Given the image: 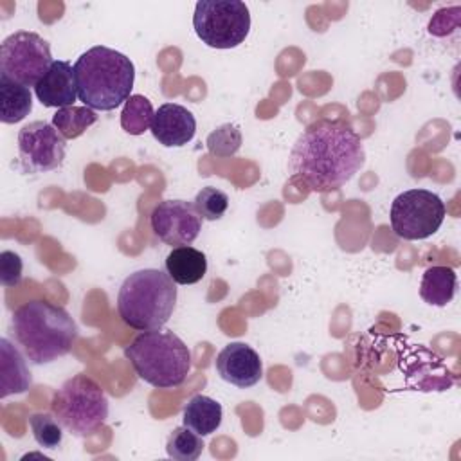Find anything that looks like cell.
<instances>
[{
  "label": "cell",
  "mask_w": 461,
  "mask_h": 461,
  "mask_svg": "<svg viewBox=\"0 0 461 461\" xmlns=\"http://www.w3.org/2000/svg\"><path fill=\"white\" fill-rule=\"evenodd\" d=\"M445 216V202L436 193L416 187L400 193L393 200L389 221L398 238L416 241L438 232Z\"/></svg>",
  "instance_id": "cell-8"
},
{
  "label": "cell",
  "mask_w": 461,
  "mask_h": 461,
  "mask_svg": "<svg viewBox=\"0 0 461 461\" xmlns=\"http://www.w3.org/2000/svg\"><path fill=\"white\" fill-rule=\"evenodd\" d=\"M149 225L166 245H191L202 230V216L191 202L164 200L151 211Z\"/></svg>",
  "instance_id": "cell-11"
},
{
  "label": "cell",
  "mask_w": 461,
  "mask_h": 461,
  "mask_svg": "<svg viewBox=\"0 0 461 461\" xmlns=\"http://www.w3.org/2000/svg\"><path fill=\"white\" fill-rule=\"evenodd\" d=\"M176 304L175 281L158 268H142L130 274L117 294L121 321L137 331L160 330Z\"/></svg>",
  "instance_id": "cell-4"
},
{
  "label": "cell",
  "mask_w": 461,
  "mask_h": 461,
  "mask_svg": "<svg viewBox=\"0 0 461 461\" xmlns=\"http://www.w3.org/2000/svg\"><path fill=\"white\" fill-rule=\"evenodd\" d=\"M205 146H207L209 153L218 158L230 157V155L238 153V149L241 146V131L236 124H221L207 135Z\"/></svg>",
  "instance_id": "cell-24"
},
{
  "label": "cell",
  "mask_w": 461,
  "mask_h": 461,
  "mask_svg": "<svg viewBox=\"0 0 461 461\" xmlns=\"http://www.w3.org/2000/svg\"><path fill=\"white\" fill-rule=\"evenodd\" d=\"M153 104L148 97L135 94L124 103L121 112V126L130 135H142L146 130L151 128L153 122Z\"/></svg>",
  "instance_id": "cell-21"
},
{
  "label": "cell",
  "mask_w": 461,
  "mask_h": 461,
  "mask_svg": "<svg viewBox=\"0 0 461 461\" xmlns=\"http://www.w3.org/2000/svg\"><path fill=\"white\" fill-rule=\"evenodd\" d=\"M203 441L202 436L196 434L194 430L187 429L185 425L176 427L171 430L166 441V452L169 457L176 461H194L202 456L203 450Z\"/></svg>",
  "instance_id": "cell-22"
},
{
  "label": "cell",
  "mask_w": 461,
  "mask_h": 461,
  "mask_svg": "<svg viewBox=\"0 0 461 461\" xmlns=\"http://www.w3.org/2000/svg\"><path fill=\"white\" fill-rule=\"evenodd\" d=\"M52 61L49 41L31 31H16L0 45V77L23 86H36Z\"/></svg>",
  "instance_id": "cell-9"
},
{
  "label": "cell",
  "mask_w": 461,
  "mask_h": 461,
  "mask_svg": "<svg viewBox=\"0 0 461 461\" xmlns=\"http://www.w3.org/2000/svg\"><path fill=\"white\" fill-rule=\"evenodd\" d=\"M151 133L166 148H180L193 140L196 133L194 115L182 104L164 103L153 115Z\"/></svg>",
  "instance_id": "cell-13"
},
{
  "label": "cell",
  "mask_w": 461,
  "mask_h": 461,
  "mask_svg": "<svg viewBox=\"0 0 461 461\" xmlns=\"http://www.w3.org/2000/svg\"><path fill=\"white\" fill-rule=\"evenodd\" d=\"M457 288V274L445 265L429 267L420 281V297L432 306H447Z\"/></svg>",
  "instance_id": "cell-17"
},
{
  "label": "cell",
  "mask_w": 461,
  "mask_h": 461,
  "mask_svg": "<svg viewBox=\"0 0 461 461\" xmlns=\"http://www.w3.org/2000/svg\"><path fill=\"white\" fill-rule=\"evenodd\" d=\"M166 272L176 285H194L207 272V258L202 250L191 245L173 247L166 256Z\"/></svg>",
  "instance_id": "cell-16"
},
{
  "label": "cell",
  "mask_w": 461,
  "mask_h": 461,
  "mask_svg": "<svg viewBox=\"0 0 461 461\" xmlns=\"http://www.w3.org/2000/svg\"><path fill=\"white\" fill-rule=\"evenodd\" d=\"M31 382L23 355L11 340L0 339V398L25 393L31 387Z\"/></svg>",
  "instance_id": "cell-15"
},
{
  "label": "cell",
  "mask_w": 461,
  "mask_h": 461,
  "mask_svg": "<svg viewBox=\"0 0 461 461\" xmlns=\"http://www.w3.org/2000/svg\"><path fill=\"white\" fill-rule=\"evenodd\" d=\"M32 110V95L29 86H23L7 77H0V121L16 124Z\"/></svg>",
  "instance_id": "cell-19"
},
{
  "label": "cell",
  "mask_w": 461,
  "mask_h": 461,
  "mask_svg": "<svg viewBox=\"0 0 461 461\" xmlns=\"http://www.w3.org/2000/svg\"><path fill=\"white\" fill-rule=\"evenodd\" d=\"M216 371L221 380L240 389L256 385L263 378V364L254 348L230 342L216 355Z\"/></svg>",
  "instance_id": "cell-12"
},
{
  "label": "cell",
  "mask_w": 461,
  "mask_h": 461,
  "mask_svg": "<svg viewBox=\"0 0 461 461\" xmlns=\"http://www.w3.org/2000/svg\"><path fill=\"white\" fill-rule=\"evenodd\" d=\"M74 76L79 101L92 110L110 112L130 99L135 67L122 52L95 45L76 59Z\"/></svg>",
  "instance_id": "cell-3"
},
{
  "label": "cell",
  "mask_w": 461,
  "mask_h": 461,
  "mask_svg": "<svg viewBox=\"0 0 461 461\" xmlns=\"http://www.w3.org/2000/svg\"><path fill=\"white\" fill-rule=\"evenodd\" d=\"M67 153L65 139L45 122L34 121L18 131V157L23 173H47L61 167Z\"/></svg>",
  "instance_id": "cell-10"
},
{
  "label": "cell",
  "mask_w": 461,
  "mask_h": 461,
  "mask_svg": "<svg viewBox=\"0 0 461 461\" xmlns=\"http://www.w3.org/2000/svg\"><path fill=\"white\" fill-rule=\"evenodd\" d=\"M137 376L157 389L180 387L191 371V351L173 331H142L124 348Z\"/></svg>",
  "instance_id": "cell-5"
},
{
  "label": "cell",
  "mask_w": 461,
  "mask_h": 461,
  "mask_svg": "<svg viewBox=\"0 0 461 461\" xmlns=\"http://www.w3.org/2000/svg\"><path fill=\"white\" fill-rule=\"evenodd\" d=\"M366 149L358 133L340 121L308 124L292 146V178L317 193H331L349 182L364 166Z\"/></svg>",
  "instance_id": "cell-1"
},
{
  "label": "cell",
  "mask_w": 461,
  "mask_h": 461,
  "mask_svg": "<svg viewBox=\"0 0 461 461\" xmlns=\"http://www.w3.org/2000/svg\"><path fill=\"white\" fill-rule=\"evenodd\" d=\"M196 36L212 49H234L250 31V13L241 0H200L194 5Z\"/></svg>",
  "instance_id": "cell-7"
},
{
  "label": "cell",
  "mask_w": 461,
  "mask_h": 461,
  "mask_svg": "<svg viewBox=\"0 0 461 461\" xmlns=\"http://www.w3.org/2000/svg\"><path fill=\"white\" fill-rule=\"evenodd\" d=\"M11 330L25 358L36 366L68 355L77 339L72 315L63 306L43 299L18 306L11 317Z\"/></svg>",
  "instance_id": "cell-2"
},
{
  "label": "cell",
  "mask_w": 461,
  "mask_h": 461,
  "mask_svg": "<svg viewBox=\"0 0 461 461\" xmlns=\"http://www.w3.org/2000/svg\"><path fill=\"white\" fill-rule=\"evenodd\" d=\"M221 405L205 394H194L185 403L182 414L184 425L200 436H209L216 432V429L221 425Z\"/></svg>",
  "instance_id": "cell-18"
},
{
  "label": "cell",
  "mask_w": 461,
  "mask_h": 461,
  "mask_svg": "<svg viewBox=\"0 0 461 461\" xmlns=\"http://www.w3.org/2000/svg\"><path fill=\"white\" fill-rule=\"evenodd\" d=\"M34 94L47 108L72 106L77 97L74 67L68 61L54 59L45 76L36 83Z\"/></svg>",
  "instance_id": "cell-14"
},
{
  "label": "cell",
  "mask_w": 461,
  "mask_h": 461,
  "mask_svg": "<svg viewBox=\"0 0 461 461\" xmlns=\"http://www.w3.org/2000/svg\"><path fill=\"white\" fill-rule=\"evenodd\" d=\"M193 205L198 211V214L202 216V220L214 221V220H220L225 214V211L229 209V196L223 191H220L212 185H207L196 193Z\"/></svg>",
  "instance_id": "cell-25"
},
{
  "label": "cell",
  "mask_w": 461,
  "mask_h": 461,
  "mask_svg": "<svg viewBox=\"0 0 461 461\" xmlns=\"http://www.w3.org/2000/svg\"><path fill=\"white\" fill-rule=\"evenodd\" d=\"M97 121V113L95 110L88 108V106H65L59 108L54 115H52V126L59 131V135L67 140L70 139H77L79 135H83L94 122Z\"/></svg>",
  "instance_id": "cell-20"
},
{
  "label": "cell",
  "mask_w": 461,
  "mask_h": 461,
  "mask_svg": "<svg viewBox=\"0 0 461 461\" xmlns=\"http://www.w3.org/2000/svg\"><path fill=\"white\" fill-rule=\"evenodd\" d=\"M32 436L43 448H58L63 439V425L50 412H34L29 418Z\"/></svg>",
  "instance_id": "cell-23"
},
{
  "label": "cell",
  "mask_w": 461,
  "mask_h": 461,
  "mask_svg": "<svg viewBox=\"0 0 461 461\" xmlns=\"http://www.w3.org/2000/svg\"><path fill=\"white\" fill-rule=\"evenodd\" d=\"M50 412L74 436H86L104 425L108 398L94 378L77 373L54 393Z\"/></svg>",
  "instance_id": "cell-6"
},
{
  "label": "cell",
  "mask_w": 461,
  "mask_h": 461,
  "mask_svg": "<svg viewBox=\"0 0 461 461\" xmlns=\"http://www.w3.org/2000/svg\"><path fill=\"white\" fill-rule=\"evenodd\" d=\"M22 272H23L22 258L13 250H4L0 254V281H2V285L7 288L18 286L22 281Z\"/></svg>",
  "instance_id": "cell-26"
}]
</instances>
